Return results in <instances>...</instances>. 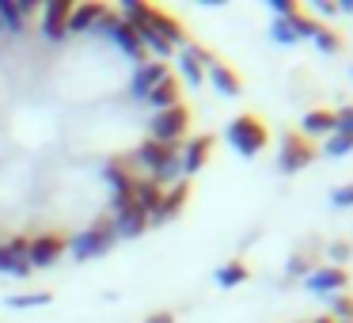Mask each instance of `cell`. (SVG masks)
<instances>
[{"instance_id": "cell-12", "label": "cell", "mask_w": 353, "mask_h": 323, "mask_svg": "<svg viewBox=\"0 0 353 323\" xmlns=\"http://www.w3.org/2000/svg\"><path fill=\"white\" fill-rule=\"evenodd\" d=\"M168 77V65L163 61H145V65H137V72H133V84H130V92L137 95V99H145L148 92H152L160 80Z\"/></svg>"}, {"instance_id": "cell-34", "label": "cell", "mask_w": 353, "mask_h": 323, "mask_svg": "<svg viewBox=\"0 0 353 323\" xmlns=\"http://www.w3.org/2000/svg\"><path fill=\"white\" fill-rule=\"evenodd\" d=\"M315 8H319L323 16H334V12H338V0H319V4H315Z\"/></svg>"}, {"instance_id": "cell-15", "label": "cell", "mask_w": 353, "mask_h": 323, "mask_svg": "<svg viewBox=\"0 0 353 323\" xmlns=\"http://www.w3.org/2000/svg\"><path fill=\"white\" fill-rule=\"evenodd\" d=\"M205 77L213 80V88H216V92H224V95H239V92H243V80H239V72L232 69V65L213 61V65H205Z\"/></svg>"}, {"instance_id": "cell-1", "label": "cell", "mask_w": 353, "mask_h": 323, "mask_svg": "<svg viewBox=\"0 0 353 323\" xmlns=\"http://www.w3.org/2000/svg\"><path fill=\"white\" fill-rule=\"evenodd\" d=\"M228 145L236 148L239 156H254V153H262V148L270 145V130H266V122H262L259 115H239V118H232V126H228Z\"/></svg>"}, {"instance_id": "cell-18", "label": "cell", "mask_w": 353, "mask_h": 323, "mask_svg": "<svg viewBox=\"0 0 353 323\" xmlns=\"http://www.w3.org/2000/svg\"><path fill=\"white\" fill-rule=\"evenodd\" d=\"M323 133H334V110H307L300 122V137H323Z\"/></svg>"}, {"instance_id": "cell-35", "label": "cell", "mask_w": 353, "mask_h": 323, "mask_svg": "<svg viewBox=\"0 0 353 323\" xmlns=\"http://www.w3.org/2000/svg\"><path fill=\"white\" fill-rule=\"evenodd\" d=\"M145 323H175V315H171V312H152Z\"/></svg>"}, {"instance_id": "cell-16", "label": "cell", "mask_w": 353, "mask_h": 323, "mask_svg": "<svg viewBox=\"0 0 353 323\" xmlns=\"http://www.w3.org/2000/svg\"><path fill=\"white\" fill-rule=\"evenodd\" d=\"M179 95H183V88H179V80H175V77H171V72H168V77H163L160 84H156L152 92L145 95V99L152 103L156 110H171V107H179Z\"/></svg>"}, {"instance_id": "cell-27", "label": "cell", "mask_w": 353, "mask_h": 323, "mask_svg": "<svg viewBox=\"0 0 353 323\" xmlns=\"http://www.w3.org/2000/svg\"><path fill=\"white\" fill-rule=\"evenodd\" d=\"M330 308H334V315H338L342 323H353V297H338Z\"/></svg>"}, {"instance_id": "cell-14", "label": "cell", "mask_w": 353, "mask_h": 323, "mask_svg": "<svg viewBox=\"0 0 353 323\" xmlns=\"http://www.w3.org/2000/svg\"><path fill=\"white\" fill-rule=\"evenodd\" d=\"M345 282H350V274L342 266H323L307 274V289H315V293H342Z\"/></svg>"}, {"instance_id": "cell-26", "label": "cell", "mask_w": 353, "mask_h": 323, "mask_svg": "<svg viewBox=\"0 0 353 323\" xmlns=\"http://www.w3.org/2000/svg\"><path fill=\"white\" fill-rule=\"evenodd\" d=\"M118 23H122V16L107 8V12L99 16V23H95V31H99V35H114V31H118Z\"/></svg>"}, {"instance_id": "cell-19", "label": "cell", "mask_w": 353, "mask_h": 323, "mask_svg": "<svg viewBox=\"0 0 353 323\" xmlns=\"http://www.w3.org/2000/svg\"><path fill=\"white\" fill-rule=\"evenodd\" d=\"M160 198H163V186L156 183V179H137V186H133V202H137L148 217L160 209Z\"/></svg>"}, {"instance_id": "cell-13", "label": "cell", "mask_w": 353, "mask_h": 323, "mask_svg": "<svg viewBox=\"0 0 353 323\" xmlns=\"http://www.w3.org/2000/svg\"><path fill=\"white\" fill-rule=\"evenodd\" d=\"M205 65H213V57H209V50L201 46H190V42H183V77L190 80L194 88L205 80Z\"/></svg>"}, {"instance_id": "cell-29", "label": "cell", "mask_w": 353, "mask_h": 323, "mask_svg": "<svg viewBox=\"0 0 353 323\" xmlns=\"http://www.w3.org/2000/svg\"><path fill=\"white\" fill-rule=\"evenodd\" d=\"M270 8L277 12V19H289V16H296V12H300V4H296V0H270Z\"/></svg>"}, {"instance_id": "cell-9", "label": "cell", "mask_w": 353, "mask_h": 323, "mask_svg": "<svg viewBox=\"0 0 353 323\" xmlns=\"http://www.w3.org/2000/svg\"><path fill=\"white\" fill-rule=\"evenodd\" d=\"M110 224H114V236H122V239H133V236H141V232L148 228V213L137 206V202H130V206L114 209V217H110Z\"/></svg>"}, {"instance_id": "cell-24", "label": "cell", "mask_w": 353, "mask_h": 323, "mask_svg": "<svg viewBox=\"0 0 353 323\" xmlns=\"http://www.w3.org/2000/svg\"><path fill=\"white\" fill-rule=\"evenodd\" d=\"M345 153H353V133L334 130V133H330V141H327V156H345Z\"/></svg>"}, {"instance_id": "cell-32", "label": "cell", "mask_w": 353, "mask_h": 323, "mask_svg": "<svg viewBox=\"0 0 353 323\" xmlns=\"http://www.w3.org/2000/svg\"><path fill=\"white\" fill-rule=\"evenodd\" d=\"M16 12H19V16H34V12H39V0H16Z\"/></svg>"}, {"instance_id": "cell-7", "label": "cell", "mask_w": 353, "mask_h": 323, "mask_svg": "<svg viewBox=\"0 0 353 323\" xmlns=\"http://www.w3.org/2000/svg\"><path fill=\"white\" fill-rule=\"evenodd\" d=\"M27 247H31V239H27V236H12L8 244H0V274H16V277L31 274Z\"/></svg>"}, {"instance_id": "cell-2", "label": "cell", "mask_w": 353, "mask_h": 323, "mask_svg": "<svg viewBox=\"0 0 353 323\" xmlns=\"http://www.w3.org/2000/svg\"><path fill=\"white\" fill-rule=\"evenodd\" d=\"M114 224H110V217H99V221L92 224L88 232H80V236H72V259H95V255L110 251V244H114Z\"/></svg>"}, {"instance_id": "cell-17", "label": "cell", "mask_w": 353, "mask_h": 323, "mask_svg": "<svg viewBox=\"0 0 353 323\" xmlns=\"http://www.w3.org/2000/svg\"><path fill=\"white\" fill-rule=\"evenodd\" d=\"M103 12H107V4H95V0H88V4H80V8H72V16H69V35L92 31V27L99 23Z\"/></svg>"}, {"instance_id": "cell-5", "label": "cell", "mask_w": 353, "mask_h": 323, "mask_svg": "<svg viewBox=\"0 0 353 323\" xmlns=\"http://www.w3.org/2000/svg\"><path fill=\"white\" fill-rule=\"evenodd\" d=\"M312 160H315V145H312L307 137L289 133V137L281 141V160H277V168H281L285 175H292V171H304Z\"/></svg>"}, {"instance_id": "cell-6", "label": "cell", "mask_w": 353, "mask_h": 323, "mask_svg": "<svg viewBox=\"0 0 353 323\" xmlns=\"http://www.w3.org/2000/svg\"><path fill=\"white\" fill-rule=\"evenodd\" d=\"M65 251H69L65 236H57V232H42V236H34L31 247H27V262H31V270L34 266H54Z\"/></svg>"}, {"instance_id": "cell-22", "label": "cell", "mask_w": 353, "mask_h": 323, "mask_svg": "<svg viewBox=\"0 0 353 323\" xmlns=\"http://www.w3.org/2000/svg\"><path fill=\"white\" fill-rule=\"evenodd\" d=\"M23 23H27V19L16 12V0H0V27L19 35V31H23Z\"/></svg>"}, {"instance_id": "cell-30", "label": "cell", "mask_w": 353, "mask_h": 323, "mask_svg": "<svg viewBox=\"0 0 353 323\" xmlns=\"http://www.w3.org/2000/svg\"><path fill=\"white\" fill-rule=\"evenodd\" d=\"M274 42H285V46L296 42V35H292V27L285 23V19H274Z\"/></svg>"}, {"instance_id": "cell-36", "label": "cell", "mask_w": 353, "mask_h": 323, "mask_svg": "<svg viewBox=\"0 0 353 323\" xmlns=\"http://www.w3.org/2000/svg\"><path fill=\"white\" fill-rule=\"evenodd\" d=\"M330 255H334L338 262H342V259H350V244H334V247H330Z\"/></svg>"}, {"instance_id": "cell-3", "label": "cell", "mask_w": 353, "mask_h": 323, "mask_svg": "<svg viewBox=\"0 0 353 323\" xmlns=\"http://www.w3.org/2000/svg\"><path fill=\"white\" fill-rule=\"evenodd\" d=\"M133 156H114V160H107V168H103V175H107V183L114 186V209L130 206L133 202V186H137V175H133Z\"/></svg>"}, {"instance_id": "cell-28", "label": "cell", "mask_w": 353, "mask_h": 323, "mask_svg": "<svg viewBox=\"0 0 353 323\" xmlns=\"http://www.w3.org/2000/svg\"><path fill=\"white\" fill-rule=\"evenodd\" d=\"M50 300V293H27V297H12L8 304L12 308H31V304H46Z\"/></svg>"}, {"instance_id": "cell-10", "label": "cell", "mask_w": 353, "mask_h": 323, "mask_svg": "<svg viewBox=\"0 0 353 323\" xmlns=\"http://www.w3.org/2000/svg\"><path fill=\"white\" fill-rule=\"evenodd\" d=\"M186 198H190V183H186V179L171 183L168 190H163V198H160V209H156V213L148 217V224H163V221H171V217H175L179 209L186 206Z\"/></svg>"}, {"instance_id": "cell-20", "label": "cell", "mask_w": 353, "mask_h": 323, "mask_svg": "<svg viewBox=\"0 0 353 323\" xmlns=\"http://www.w3.org/2000/svg\"><path fill=\"white\" fill-rule=\"evenodd\" d=\"M110 39H114V42H118V46H122V50H125V54H130V57H133V61H141V65H145V61H148V50H145V46H141V39H137V31H133V27H130V23H118V31H114V35H110Z\"/></svg>"}, {"instance_id": "cell-31", "label": "cell", "mask_w": 353, "mask_h": 323, "mask_svg": "<svg viewBox=\"0 0 353 323\" xmlns=\"http://www.w3.org/2000/svg\"><path fill=\"white\" fill-rule=\"evenodd\" d=\"M334 130H342V133H353V107H342L334 115Z\"/></svg>"}, {"instance_id": "cell-38", "label": "cell", "mask_w": 353, "mask_h": 323, "mask_svg": "<svg viewBox=\"0 0 353 323\" xmlns=\"http://www.w3.org/2000/svg\"><path fill=\"white\" fill-rule=\"evenodd\" d=\"M0 31H4V27H0Z\"/></svg>"}, {"instance_id": "cell-8", "label": "cell", "mask_w": 353, "mask_h": 323, "mask_svg": "<svg viewBox=\"0 0 353 323\" xmlns=\"http://www.w3.org/2000/svg\"><path fill=\"white\" fill-rule=\"evenodd\" d=\"M69 16H72L69 0H50L46 8H42V35L50 42H61L69 35Z\"/></svg>"}, {"instance_id": "cell-4", "label": "cell", "mask_w": 353, "mask_h": 323, "mask_svg": "<svg viewBox=\"0 0 353 323\" xmlns=\"http://www.w3.org/2000/svg\"><path fill=\"white\" fill-rule=\"evenodd\" d=\"M186 126H190V110L179 103V107H171V110H156V118L148 122V130H152V141L175 145V141L186 133Z\"/></svg>"}, {"instance_id": "cell-37", "label": "cell", "mask_w": 353, "mask_h": 323, "mask_svg": "<svg viewBox=\"0 0 353 323\" xmlns=\"http://www.w3.org/2000/svg\"><path fill=\"white\" fill-rule=\"evenodd\" d=\"M315 323H338V320H330V315H319V320H315Z\"/></svg>"}, {"instance_id": "cell-23", "label": "cell", "mask_w": 353, "mask_h": 323, "mask_svg": "<svg viewBox=\"0 0 353 323\" xmlns=\"http://www.w3.org/2000/svg\"><path fill=\"white\" fill-rule=\"evenodd\" d=\"M216 282H221L224 289H232V285L247 282V266H243V262H224V266L216 270Z\"/></svg>"}, {"instance_id": "cell-21", "label": "cell", "mask_w": 353, "mask_h": 323, "mask_svg": "<svg viewBox=\"0 0 353 323\" xmlns=\"http://www.w3.org/2000/svg\"><path fill=\"white\" fill-rule=\"evenodd\" d=\"M312 39H315V46L323 50V54H338L342 50V39H338L334 31H330L327 23H315V31H312Z\"/></svg>"}, {"instance_id": "cell-33", "label": "cell", "mask_w": 353, "mask_h": 323, "mask_svg": "<svg viewBox=\"0 0 353 323\" xmlns=\"http://www.w3.org/2000/svg\"><path fill=\"white\" fill-rule=\"evenodd\" d=\"M334 206H353V186H342V190H334Z\"/></svg>"}, {"instance_id": "cell-25", "label": "cell", "mask_w": 353, "mask_h": 323, "mask_svg": "<svg viewBox=\"0 0 353 323\" xmlns=\"http://www.w3.org/2000/svg\"><path fill=\"white\" fill-rule=\"evenodd\" d=\"M285 23L292 27V35H296V39H312V31H315V19H312V16H304V12H296V16H289Z\"/></svg>"}, {"instance_id": "cell-11", "label": "cell", "mask_w": 353, "mask_h": 323, "mask_svg": "<svg viewBox=\"0 0 353 323\" xmlns=\"http://www.w3.org/2000/svg\"><path fill=\"white\" fill-rule=\"evenodd\" d=\"M213 145H216V141L209 137V133H198V137H194L190 145L179 153V160H183V175H194V171L205 168V160H209V153H213Z\"/></svg>"}]
</instances>
